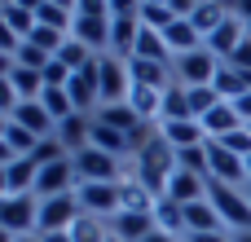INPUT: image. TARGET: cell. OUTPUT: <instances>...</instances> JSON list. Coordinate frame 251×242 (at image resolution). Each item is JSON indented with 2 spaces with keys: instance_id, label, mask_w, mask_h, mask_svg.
<instances>
[{
  "instance_id": "cell-1",
  "label": "cell",
  "mask_w": 251,
  "mask_h": 242,
  "mask_svg": "<svg viewBox=\"0 0 251 242\" xmlns=\"http://www.w3.org/2000/svg\"><path fill=\"white\" fill-rule=\"evenodd\" d=\"M176 172V150L163 141V132H154L141 150H137V168H132V181H141L154 198L168 194V181Z\"/></svg>"
},
{
  "instance_id": "cell-2",
  "label": "cell",
  "mask_w": 251,
  "mask_h": 242,
  "mask_svg": "<svg viewBox=\"0 0 251 242\" xmlns=\"http://www.w3.org/2000/svg\"><path fill=\"white\" fill-rule=\"evenodd\" d=\"M207 198H212V207L221 212L225 225H234L238 234H251V198L243 190H234L225 181H207Z\"/></svg>"
},
{
  "instance_id": "cell-3",
  "label": "cell",
  "mask_w": 251,
  "mask_h": 242,
  "mask_svg": "<svg viewBox=\"0 0 251 242\" xmlns=\"http://www.w3.org/2000/svg\"><path fill=\"white\" fill-rule=\"evenodd\" d=\"M97 84H101V106H119V101H128V93H132L128 62L101 53V57H97Z\"/></svg>"
},
{
  "instance_id": "cell-4",
  "label": "cell",
  "mask_w": 251,
  "mask_h": 242,
  "mask_svg": "<svg viewBox=\"0 0 251 242\" xmlns=\"http://www.w3.org/2000/svg\"><path fill=\"white\" fill-rule=\"evenodd\" d=\"M71 163H75V176H79V181L119 185V159H115V154H106V150H97V145H88V150L71 154Z\"/></svg>"
},
{
  "instance_id": "cell-5",
  "label": "cell",
  "mask_w": 251,
  "mask_h": 242,
  "mask_svg": "<svg viewBox=\"0 0 251 242\" xmlns=\"http://www.w3.org/2000/svg\"><path fill=\"white\" fill-rule=\"evenodd\" d=\"M40 225V203L31 198V194H9V198H0V229H9L13 238H22V234H31Z\"/></svg>"
},
{
  "instance_id": "cell-6",
  "label": "cell",
  "mask_w": 251,
  "mask_h": 242,
  "mask_svg": "<svg viewBox=\"0 0 251 242\" xmlns=\"http://www.w3.org/2000/svg\"><path fill=\"white\" fill-rule=\"evenodd\" d=\"M75 198H79L84 216H110V220H115V216L124 212V194H119V185H97V181H79Z\"/></svg>"
},
{
  "instance_id": "cell-7",
  "label": "cell",
  "mask_w": 251,
  "mask_h": 242,
  "mask_svg": "<svg viewBox=\"0 0 251 242\" xmlns=\"http://www.w3.org/2000/svg\"><path fill=\"white\" fill-rule=\"evenodd\" d=\"M84 216V207H79V198L75 194H57V198H44L40 203V234H66L75 220Z\"/></svg>"
},
{
  "instance_id": "cell-8",
  "label": "cell",
  "mask_w": 251,
  "mask_h": 242,
  "mask_svg": "<svg viewBox=\"0 0 251 242\" xmlns=\"http://www.w3.org/2000/svg\"><path fill=\"white\" fill-rule=\"evenodd\" d=\"M172 66H176V79H181L185 88H194V84H212V79H216L221 57H216V53H207V48H194V53L172 57Z\"/></svg>"
},
{
  "instance_id": "cell-9",
  "label": "cell",
  "mask_w": 251,
  "mask_h": 242,
  "mask_svg": "<svg viewBox=\"0 0 251 242\" xmlns=\"http://www.w3.org/2000/svg\"><path fill=\"white\" fill-rule=\"evenodd\" d=\"M207 181H225V185L247 181V159L225 150L221 141H207Z\"/></svg>"
},
{
  "instance_id": "cell-10",
  "label": "cell",
  "mask_w": 251,
  "mask_h": 242,
  "mask_svg": "<svg viewBox=\"0 0 251 242\" xmlns=\"http://www.w3.org/2000/svg\"><path fill=\"white\" fill-rule=\"evenodd\" d=\"M75 181H79V176H75V163H71V159H62V163H49V168H40V176H35V194H40V198L75 194V190H79Z\"/></svg>"
},
{
  "instance_id": "cell-11",
  "label": "cell",
  "mask_w": 251,
  "mask_h": 242,
  "mask_svg": "<svg viewBox=\"0 0 251 242\" xmlns=\"http://www.w3.org/2000/svg\"><path fill=\"white\" fill-rule=\"evenodd\" d=\"M243 40H247V26H243V18H238V13H229V18H225V22H221V26L203 40V48H207V53H216V57L225 62V57H229Z\"/></svg>"
},
{
  "instance_id": "cell-12",
  "label": "cell",
  "mask_w": 251,
  "mask_h": 242,
  "mask_svg": "<svg viewBox=\"0 0 251 242\" xmlns=\"http://www.w3.org/2000/svg\"><path fill=\"white\" fill-rule=\"evenodd\" d=\"M110 234L124 242H146L150 234H159V225H154V212H119L110 220Z\"/></svg>"
},
{
  "instance_id": "cell-13",
  "label": "cell",
  "mask_w": 251,
  "mask_h": 242,
  "mask_svg": "<svg viewBox=\"0 0 251 242\" xmlns=\"http://www.w3.org/2000/svg\"><path fill=\"white\" fill-rule=\"evenodd\" d=\"M9 119H13L18 128H26L31 137H40V141L57 132V123H53V115L44 110V101H18V110H13Z\"/></svg>"
},
{
  "instance_id": "cell-14",
  "label": "cell",
  "mask_w": 251,
  "mask_h": 242,
  "mask_svg": "<svg viewBox=\"0 0 251 242\" xmlns=\"http://www.w3.org/2000/svg\"><path fill=\"white\" fill-rule=\"evenodd\" d=\"M66 93H71V101H75V110H79V115H84V110H93V106L101 101V84H97V62H93V66H84L79 75H71Z\"/></svg>"
},
{
  "instance_id": "cell-15",
  "label": "cell",
  "mask_w": 251,
  "mask_h": 242,
  "mask_svg": "<svg viewBox=\"0 0 251 242\" xmlns=\"http://www.w3.org/2000/svg\"><path fill=\"white\" fill-rule=\"evenodd\" d=\"M163 198H172V203H181V207H190V203H203L207 198V176H194V172H172V181H168V194Z\"/></svg>"
},
{
  "instance_id": "cell-16",
  "label": "cell",
  "mask_w": 251,
  "mask_h": 242,
  "mask_svg": "<svg viewBox=\"0 0 251 242\" xmlns=\"http://www.w3.org/2000/svg\"><path fill=\"white\" fill-rule=\"evenodd\" d=\"M212 88L221 93V101H238V97H247V93H251V71H238V66L221 62V71H216Z\"/></svg>"
},
{
  "instance_id": "cell-17",
  "label": "cell",
  "mask_w": 251,
  "mask_h": 242,
  "mask_svg": "<svg viewBox=\"0 0 251 242\" xmlns=\"http://www.w3.org/2000/svg\"><path fill=\"white\" fill-rule=\"evenodd\" d=\"M71 35H75L79 44H88L93 53H101V48L110 44V18H84V13H75Z\"/></svg>"
},
{
  "instance_id": "cell-18",
  "label": "cell",
  "mask_w": 251,
  "mask_h": 242,
  "mask_svg": "<svg viewBox=\"0 0 251 242\" xmlns=\"http://www.w3.org/2000/svg\"><path fill=\"white\" fill-rule=\"evenodd\" d=\"M159 132H163V141H168L172 150H190V145H203V141H207V132H203V123H199V119L159 123Z\"/></svg>"
},
{
  "instance_id": "cell-19",
  "label": "cell",
  "mask_w": 251,
  "mask_h": 242,
  "mask_svg": "<svg viewBox=\"0 0 251 242\" xmlns=\"http://www.w3.org/2000/svg\"><path fill=\"white\" fill-rule=\"evenodd\" d=\"M137 35H141V18H137V13L110 18V48H115V53H124V62L132 57V48H137Z\"/></svg>"
},
{
  "instance_id": "cell-20",
  "label": "cell",
  "mask_w": 251,
  "mask_h": 242,
  "mask_svg": "<svg viewBox=\"0 0 251 242\" xmlns=\"http://www.w3.org/2000/svg\"><path fill=\"white\" fill-rule=\"evenodd\" d=\"M203 132H207V141H221V137H229L234 128H243V119H238V110L229 106V101H221V106H212L203 119Z\"/></svg>"
},
{
  "instance_id": "cell-21",
  "label": "cell",
  "mask_w": 251,
  "mask_h": 242,
  "mask_svg": "<svg viewBox=\"0 0 251 242\" xmlns=\"http://www.w3.org/2000/svg\"><path fill=\"white\" fill-rule=\"evenodd\" d=\"M185 229L190 234H225V220L212 207V198H203V203H190L185 207Z\"/></svg>"
},
{
  "instance_id": "cell-22",
  "label": "cell",
  "mask_w": 251,
  "mask_h": 242,
  "mask_svg": "<svg viewBox=\"0 0 251 242\" xmlns=\"http://www.w3.org/2000/svg\"><path fill=\"white\" fill-rule=\"evenodd\" d=\"M163 40H168V48H172V57H181V53H194V48H203V35H199V26L190 22V18H176L168 31H163Z\"/></svg>"
},
{
  "instance_id": "cell-23",
  "label": "cell",
  "mask_w": 251,
  "mask_h": 242,
  "mask_svg": "<svg viewBox=\"0 0 251 242\" xmlns=\"http://www.w3.org/2000/svg\"><path fill=\"white\" fill-rule=\"evenodd\" d=\"M128 75H132V84H146V88H168L172 79H168V62H150V57H128Z\"/></svg>"
},
{
  "instance_id": "cell-24",
  "label": "cell",
  "mask_w": 251,
  "mask_h": 242,
  "mask_svg": "<svg viewBox=\"0 0 251 242\" xmlns=\"http://www.w3.org/2000/svg\"><path fill=\"white\" fill-rule=\"evenodd\" d=\"M176 119H194L185 84H168V88H163V110H159V123H176Z\"/></svg>"
},
{
  "instance_id": "cell-25",
  "label": "cell",
  "mask_w": 251,
  "mask_h": 242,
  "mask_svg": "<svg viewBox=\"0 0 251 242\" xmlns=\"http://www.w3.org/2000/svg\"><path fill=\"white\" fill-rule=\"evenodd\" d=\"M93 119H97V123H106V128H115V132H128V137L146 123L128 101H119V106H101V115H93Z\"/></svg>"
},
{
  "instance_id": "cell-26",
  "label": "cell",
  "mask_w": 251,
  "mask_h": 242,
  "mask_svg": "<svg viewBox=\"0 0 251 242\" xmlns=\"http://www.w3.org/2000/svg\"><path fill=\"white\" fill-rule=\"evenodd\" d=\"M229 13H234V9H229L225 0H199V9L190 13V22H194V26H199V35L207 40V35H212V31H216Z\"/></svg>"
},
{
  "instance_id": "cell-27",
  "label": "cell",
  "mask_w": 251,
  "mask_h": 242,
  "mask_svg": "<svg viewBox=\"0 0 251 242\" xmlns=\"http://www.w3.org/2000/svg\"><path fill=\"white\" fill-rule=\"evenodd\" d=\"M4 176H9V194H35L40 168H35V159L26 154V159H13V163L4 168Z\"/></svg>"
},
{
  "instance_id": "cell-28",
  "label": "cell",
  "mask_w": 251,
  "mask_h": 242,
  "mask_svg": "<svg viewBox=\"0 0 251 242\" xmlns=\"http://www.w3.org/2000/svg\"><path fill=\"white\" fill-rule=\"evenodd\" d=\"M132 57H150V62H172V48H168L163 31H150V26H141V35H137V48H132Z\"/></svg>"
},
{
  "instance_id": "cell-29",
  "label": "cell",
  "mask_w": 251,
  "mask_h": 242,
  "mask_svg": "<svg viewBox=\"0 0 251 242\" xmlns=\"http://www.w3.org/2000/svg\"><path fill=\"white\" fill-rule=\"evenodd\" d=\"M128 106H132L141 119H159V110H163V93H159V88H146V84H132Z\"/></svg>"
},
{
  "instance_id": "cell-30",
  "label": "cell",
  "mask_w": 251,
  "mask_h": 242,
  "mask_svg": "<svg viewBox=\"0 0 251 242\" xmlns=\"http://www.w3.org/2000/svg\"><path fill=\"white\" fill-rule=\"evenodd\" d=\"M137 18H141V26H150V31H168V26L176 22V13L168 9V0H141Z\"/></svg>"
},
{
  "instance_id": "cell-31",
  "label": "cell",
  "mask_w": 251,
  "mask_h": 242,
  "mask_svg": "<svg viewBox=\"0 0 251 242\" xmlns=\"http://www.w3.org/2000/svg\"><path fill=\"white\" fill-rule=\"evenodd\" d=\"M154 225L176 238V229H185V207L172 203V198H159V203H154Z\"/></svg>"
},
{
  "instance_id": "cell-32",
  "label": "cell",
  "mask_w": 251,
  "mask_h": 242,
  "mask_svg": "<svg viewBox=\"0 0 251 242\" xmlns=\"http://www.w3.org/2000/svg\"><path fill=\"white\" fill-rule=\"evenodd\" d=\"M93 145L119 159V154H124L132 141H128V132H115V128H106V123H97V119H93Z\"/></svg>"
},
{
  "instance_id": "cell-33",
  "label": "cell",
  "mask_w": 251,
  "mask_h": 242,
  "mask_svg": "<svg viewBox=\"0 0 251 242\" xmlns=\"http://www.w3.org/2000/svg\"><path fill=\"white\" fill-rule=\"evenodd\" d=\"M35 22H40V26H53V31H66V35H71V26H75V13H71V9H62V4H49V0H44V4L35 9Z\"/></svg>"
},
{
  "instance_id": "cell-34",
  "label": "cell",
  "mask_w": 251,
  "mask_h": 242,
  "mask_svg": "<svg viewBox=\"0 0 251 242\" xmlns=\"http://www.w3.org/2000/svg\"><path fill=\"white\" fill-rule=\"evenodd\" d=\"M40 101H44V110L53 115V123H62V119H71V115H79L66 88H44V97H40Z\"/></svg>"
},
{
  "instance_id": "cell-35",
  "label": "cell",
  "mask_w": 251,
  "mask_h": 242,
  "mask_svg": "<svg viewBox=\"0 0 251 242\" xmlns=\"http://www.w3.org/2000/svg\"><path fill=\"white\" fill-rule=\"evenodd\" d=\"M66 234H71V242H106L110 238V234L101 229V216H79Z\"/></svg>"
},
{
  "instance_id": "cell-36",
  "label": "cell",
  "mask_w": 251,
  "mask_h": 242,
  "mask_svg": "<svg viewBox=\"0 0 251 242\" xmlns=\"http://www.w3.org/2000/svg\"><path fill=\"white\" fill-rule=\"evenodd\" d=\"M190 93V110H194V119H203L212 106H221V93L212 88V84H194V88H185Z\"/></svg>"
},
{
  "instance_id": "cell-37",
  "label": "cell",
  "mask_w": 251,
  "mask_h": 242,
  "mask_svg": "<svg viewBox=\"0 0 251 242\" xmlns=\"http://www.w3.org/2000/svg\"><path fill=\"white\" fill-rule=\"evenodd\" d=\"M176 168L181 172H194V176H207V141L203 145H190V150H176Z\"/></svg>"
},
{
  "instance_id": "cell-38",
  "label": "cell",
  "mask_w": 251,
  "mask_h": 242,
  "mask_svg": "<svg viewBox=\"0 0 251 242\" xmlns=\"http://www.w3.org/2000/svg\"><path fill=\"white\" fill-rule=\"evenodd\" d=\"M0 18H4V22H9V26L18 31L22 40H26L31 31H35V13H31V9H22V4H4V9H0Z\"/></svg>"
},
{
  "instance_id": "cell-39",
  "label": "cell",
  "mask_w": 251,
  "mask_h": 242,
  "mask_svg": "<svg viewBox=\"0 0 251 242\" xmlns=\"http://www.w3.org/2000/svg\"><path fill=\"white\" fill-rule=\"evenodd\" d=\"M26 40H31L35 48H44L49 57H57V48L66 44V31H53V26H40V22H35V31H31Z\"/></svg>"
},
{
  "instance_id": "cell-40",
  "label": "cell",
  "mask_w": 251,
  "mask_h": 242,
  "mask_svg": "<svg viewBox=\"0 0 251 242\" xmlns=\"http://www.w3.org/2000/svg\"><path fill=\"white\" fill-rule=\"evenodd\" d=\"M13 62H18V66H26V71H40V75H44V66H49L53 57H49L44 48H35L31 40H22V44H18V53H13Z\"/></svg>"
},
{
  "instance_id": "cell-41",
  "label": "cell",
  "mask_w": 251,
  "mask_h": 242,
  "mask_svg": "<svg viewBox=\"0 0 251 242\" xmlns=\"http://www.w3.org/2000/svg\"><path fill=\"white\" fill-rule=\"evenodd\" d=\"M4 141H9V150H13L18 159H26V154H35V145H40V137H31L26 128H18L13 119H9V132H4Z\"/></svg>"
},
{
  "instance_id": "cell-42",
  "label": "cell",
  "mask_w": 251,
  "mask_h": 242,
  "mask_svg": "<svg viewBox=\"0 0 251 242\" xmlns=\"http://www.w3.org/2000/svg\"><path fill=\"white\" fill-rule=\"evenodd\" d=\"M31 159H35V168H49V163H62V159H66V145H62L57 137H44V141L35 145V154H31Z\"/></svg>"
},
{
  "instance_id": "cell-43",
  "label": "cell",
  "mask_w": 251,
  "mask_h": 242,
  "mask_svg": "<svg viewBox=\"0 0 251 242\" xmlns=\"http://www.w3.org/2000/svg\"><path fill=\"white\" fill-rule=\"evenodd\" d=\"M221 145L225 150H234V154H243V159H251V128L243 123V128H234L229 137H221Z\"/></svg>"
},
{
  "instance_id": "cell-44",
  "label": "cell",
  "mask_w": 251,
  "mask_h": 242,
  "mask_svg": "<svg viewBox=\"0 0 251 242\" xmlns=\"http://www.w3.org/2000/svg\"><path fill=\"white\" fill-rule=\"evenodd\" d=\"M18 44H22V35L0 18V53H9V57H13V53H18Z\"/></svg>"
},
{
  "instance_id": "cell-45",
  "label": "cell",
  "mask_w": 251,
  "mask_h": 242,
  "mask_svg": "<svg viewBox=\"0 0 251 242\" xmlns=\"http://www.w3.org/2000/svg\"><path fill=\"white\" fill-rule=\"evenodd\" d=\"M225 62H229V66H238V71H251V35L234 48V53H229V57H225Z\"/></svg>"
},
{
  "instance_id": "cell-46",
  "label": "cell",
  "mask_w": 251,
  "mask_h": 242,
  "mask_svg": "<svg viewBox=\"0 0 251 242\" xmlns=\"http://www.w3.org/2000/svg\"><path fill=\"white\" fill-rule=\"evenodd\" d=\"M168 9H172L176 18H190V13L199 9V0H168Z\"/></svg>"
},
{
  "instance_id": "cell-47",
  "label": "cell",
  "mask_w": 251,
  "mask_h": 242,
  "mask_svg": "<svg viewBox=\"0 0 251 242\" xmlns=\"http://www.w3.org/2000/svg\"><path fill=\"white\" fill-rule=\"evenodd\" d=\"M229 106L238 110V119H243V123H251V93H247V97H238V101H229Z\"/></svg>"
},
{
  "instance_id": "cell-48",
  "label": "cell",
  "mask_w": 251,
  "mask_h": 242,
  "mask_svg": "<svg viewBox=\"0 0 251 242\" xmlns=\"http://www.w3.org/2000/svg\"><path fill=\"white\" fill-rule=\"evenodd\" d=\"M229 9H234V13H238V18H243V26H247V22H251V0H234V4H229Z\"/></svg>"
},
{
  "instance_id": "cell-49",
  "label": "cell",
  "mask_w": 251,
  "mask_h": 242,
  "mask_svg": "<svg viewBox=\"0 0 251 242\" xmlns=\"http://www.w3.org/2000/svg\"><path fill=\"white\" fill-rule=\"evenodd\" d=\"M13 159H18V154H13V150H9V141H4V137H0V168H9V163H13Z\"/></svg>"
},
{
  "instance_id": "cell-50",
  "label": "cell",
  "mask_w": 251,
  "mask_h": 242,
  "mask_svg": "<svg viewBox=\"0 0 251 242\" xmlns=\"http://www.w3.org/2000/svg\"><path fill=\"white\" fill-rule=\"evenodd\" d=\"M190 242H234V238H225V234H190Z\"/></svg>"
},
{
  "instance_id": "cell-51",
  "label": "cell",
  "mask_w": 251,
  "mask_h": 242,
  "mask_svg": "<svg viewBox=\"0 0 251 242\" xmlns=\"http://www.w3.org/2000/svg\"><path fill=\"white\" fill-rule=\"evenodd\" d=\"M13 66H18V62H13L9 53H0V79H4V75H13Z\"/></svg>"
},
{
  "instance_id": "cell-52",
  "label": "cell",
  "mask_w": 251,
  "mask_h": 242,
  "mask_svg": "<svg viewBox=\"0 0 251 242\" xmlns=\"http://www.w3.org/2000/svg\"><path fill=\"white\" fill-rule=\"evenodd\" d=\"M44 242H71V234H40Z\"/></svg>"
},
{
  "instance_id": "cell-53",
  "label": "cell",
  "mask_w": 251,
  "mask_h": 242,
  "mask_svg": "<svg viewBox=\"0 0 251 242\" xmlns=\"http://www.w3.org/2000/svg\"><path fill=\"white\" fill-rule=\"evenodd\" d=\"M146 242H176V238H172V234H163V229H159V234H150V238H146Z\"/></svg>"
},
{
  "instance_id": "cell-54",
  "label": "cell",
  "mask_w": 251,
  "mask_h": 242,
  "mask_svg": "<svg viewBox=\"0 0 251 242\" xmlns=\"http://www.w3.org/2000/svg\"><path fill=\"white\" fill-rule=\"evenodd\" d=\"M13 4H22V9H31V13H35V9H40L44 0H13Z\"/></svg>"
},
{
  "instance_id": "cell-55",
  "label": "cell",
  "mask_w": 251,
  "mask_h": 242,
  "mask_svg": "<svg viewBox=\"0 0 251 242\" xmlns=\"http://www.w3.org/2000/svg\"><path fill=\"white\" fill-rule=\"evenodd\" d=\"M0 198H9V176H4V168H0Z\"/></svg>"
},
{
  "instance_id": "cell-56",
  "label": "cell",
  "mask_w": 251,
  "mask_h": 242,
  "mask_svg": "<svg viewBox=\"0 0 251 242\" xmlns=\"http://www.w3.org/2000/svg\"><path fill=\"white\" fill-rule=\"evenodd\" d=\"M49 4H62V9H71V13H75V0H49Z\"/></svg>"
},
{
  "instance_id": "cell-57",
  "label": "cell",
  "mask_w": 251,
  "mask_h": 242,
  "mask_svg": "<svg viewBox=\"0 0 251 242\" xmlns=\"http://www.w3.org/2000/svg\"><path fill=\"white\" fill-rule=\"evenodd\" d=\"M18 242H44V238H40V234H22Z\"/></svg>"
},
{
  "instance_id": "cell-58",
  "label": "cell",
  "mask_w": 251,
  "mask_h": 242,
  "mask_svg": "<svg viewBox=\"0 0 251 242\" xmlns=\"http://www.w3.org/2000/svg\"><path fill=\"white\" fill-rule=\"evenodd\" d=\"M0 242H18V238H13V234H9V229H0Z\"/></svg>"
},
{
  "instance_id": "cell-59",
  "label": "cell",
  "mask_w": 251,
  "mask_h": 242,
  "mask_svg": "<svg viewBox=\"0 0 251 242\" xmlns=\"http://www.w3.org/2000/svg\"><path fill=\"white\" fill-rule=\"evenodd\" d=\"M4 132H9V119H4V115H0V137H4Z\"/></svg>"
},
{
  "instance_id": "cell-60",
  "label": "cell",
  "mask_w": 251,
  "mask_h": 242,
  "mask_svg": "<svg viewBox=\"0 0 251 242\" xmlns=\"http://www.w3.org/2000/svg\"><path fill=\"white\" fill-rule=\"evenodd\" d=\"M234 242H251V234H234Z\"/></svg>"
},
{
  "instance_id": "cell-61",
  "label": "cell",
  "mask_w": 251,
  "mask_h": 242,
  "mask_svg": "<svg viewBox=\"0 0 251 242\" xmlns=\"http://www.w3.org/2000/svg\"><path fill=\"white\" fill-rule=\"evenodd\" d=\"M106 242H124V238H115V234H110V238H106Z\"/></svg>"
},
{
  "instance_id": "cell-62",
  "label": "cell",
  "mask_w": 251,
  "mask_h": 242,
  "mask_svg": "<svg viewBox=\"0 0 251 242\" xmlns=\"http://www.w3.org/2000/svg\"><path fill=\"white\" fill-rule=\"evenodd\" d=\"M247 181H251V159H247Z\"/></svg>"
},
{
  "instance_id": "cell-63",
  "label": "cell",
  "mask_w": 251,
  "mask_h": 242,
  "mask_svg": "<svg viewBox=\"0 0 251 242\" xmlns=\"http://www.w3.org/2000/svg\"><path fill=\"white\" fill-rule=\"evenodd\" d=\"M247 198H251V185H247Z\"/></svg>"
}]
</instances>
